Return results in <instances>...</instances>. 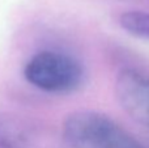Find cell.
<instances>
[{
	"instance_id": "obj_1",
	"label": "cell",
	"mask_w": 149,
	"mask_h": 148,
	"mask_svg": "<svg viewBox=\"0 0 149 148\" xmlns=\"http://www.w3.org/2000/svg\"><path fill=\"white\" fill-rule=\"evenodd\" d=\"M62 136L67 148H147L111 117L95 110L70 113Z\"/></svg>"
},
{
	"instance_id": "obj_2",
	"label": "cell",
	"mask_w": 149,
	"mask_h": 148,
	"mask_svg": "<svg viewBox=\"0 0 149 148\" xmlns=\"http://www.w3.org/2000/svg\"><path fill=\"white\" fill-rule=\"evenodd\" d=\"M24 76L29 84L47 93H70L81 85L84 68L72 55L43 50L28 60Z\"/></svg>"
},
{
	"instance_id": "obj_3",
	"label": "cell",
	"mask_w": 149,
	"mask_h": 148,
	"mask_svg": "<svg viewBox=\"0 0 149 148\" xmlns=\"http://www.w3.org/2000/svg\"><path fill=\"white\" fill-rule=\"evenodd\" d=\"M62 133L33 118L0 112V148H65Z\"/></svg>"
},
{
	"instance_id": "obj_4",
	"label": "cell",
	"mask_w": 149,
	"mask_h": 148,
	"mask_svg": "<svg viewBox=\"0 0 149 148\" xmlns=\"http://www.w3.org/2000/svg\"><path fill=\"white\" fill-rule=\"evenodd\" d=\"M122 109L136 122L149 126V77L132 68L118 73L114 85Z\"/></svg>"
},
{
	"instance_id": "obj_5",
	"label": "cell",
	"mask_w": 149,
	"mask_h": 148,
	"mask_svg": "<svg viewBox=\"0 0 149 148\" xmlns=\"http://www.w3.org/2000/svg\"><path fill=\"white\" fill-rule=\"evenodd\" d=\"M119 24L131 36L149 41V12L128 10L120 16Z\"/></svg>"
}]
</instances>
